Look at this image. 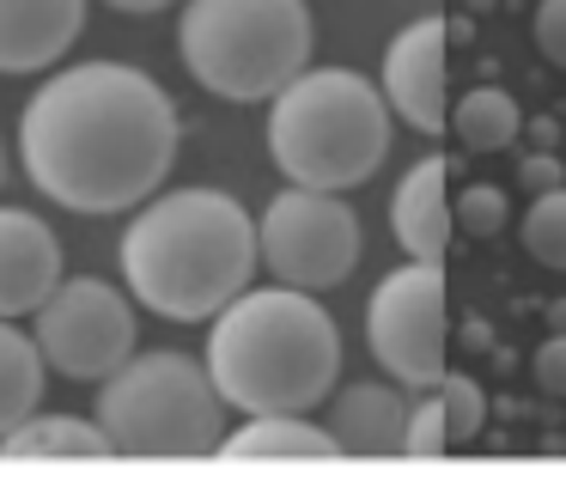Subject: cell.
Wrapping results in <instances>:
<instances>
[{
    "instance_id": "obj_15",
    "label": "cell",
    "mask_w": 566,
    "mask_h": 481,
    "mask_svg": "<svg viewBox=\"0 0 566 481\" xmlns=\"http://www.w3.org/2000/svg\"><path fill=\"white\" fill-rule=\"evenodd\" d=\"M213 457H335V432L305 415H244V427L226 432Z\"/></svg>"
},
{
    "instance_id": "obj_17",
    "label": "cell",
    "mask_w": 566,
    "mask_h": 481,
    "mask_svg": "<svg viewBox=\"0 0 566 481\" xmlns=\"http://www.w3.org/2000/svg\"><path fill=\"white\" fill-rule=\"evenodd\" d=\"M111 432L80 415H31L13 432H0V457H104Z\"/></svg>"
},
{
    "instance_id": "obj_3",
    "label": "cell",
    "mask_w": 566,
    "mask_h": 481,
    "mask_svg": "<svg viewBox=\"0 0 566 481\" xmlns=\"http://www.w3.org/2000/svg\"><path fill=\"white\" fill-rule=\"evenodd\" d=\"M208 372L238 415H311L342 378V330L305 286H244L208 330Z\"/></svg>"
},
{
    "instance_id": "obj_12",
    "label": "cell",
    "mask_w": 566,
    "mask_h": 481,
    "mask_svg": "<svg viewBox=\"0 0 566 481\" xmlns=\"http://www.w3.org/2000/svg\"><path fill=\"white\" fill-rule=\"evenodd\" d=\"M86 31V0H0V74L55 67Z\"/></svg>"
},
{
    "instance_id": "obj_11",
    "label": "cell",
    "mask_w": 566,
    "mask_h": 481,
    "mask_svg": "<svg viewBox=\"0 0 566 481\" xmlns=\"http://www.w3.org/2000/svg\"><path fill=\"white\" fill-rule=\"evenodd\" d=\"M62 281V238L38 213L0 208V317H38V305Z\"/></svg>"
},
{
    "instance_id": "obj_2",
    "label": "cell",
    "mask_w": 566,
    "mask_h": 481,
    "mask_svg": "<svg viewBox=\"0 0 566 481\" xmlns=\"http://www.w3.org/2000/svg\"><path fill=\"white\" fill-rule=\"evenodd\" d=\"M262 262L256 220L226 189H171L140 201L123 232V281L171 323H213Z\"/></svg>"
},
{
    "instance_id": "obj_5",
    "label": "cell",
    "mask_w": 566,
    "mask_h": 481,
    "mask_svg": "<svg viewBox=\"0 0 566 481\" xmlns=\"http://www.w3.org/2000/svg\"><path fill=\"white\" fill-rule=\"evenodd\" d=\"M177 50L196 86L226 104L274 98L311 67V7L305 0H189Z\"/></svg>"
},
{
    "instance_id": "obj_8",
    "label": "cell",
    "mask_w": 566,
    "mask_h": 481,
    "mask_svg": "<svg viewBox=\"0 0 566 481\" xmlns=\"http://www.w3.org/2000/svg\"><path fill=\"white\" fill-rule=\"evenodd\" d=\"M262 238V269L286 286H342L359 262V220L335 189H305L286 184V196L269 201V213L256 220Z\"/></svg>"
},
{
    "instance_id": "obj_24",
    "label": "cell",
    "mask_w": 566,
    "mask_h": 481,
    "mask_svg": "<svg viewBox=\"0 0 566 481\" xmlns=\"http://www.w3.org/2000/svg\"><path fill=\"white\" fill-rule=\"evenodd\" d=\"M566 184V159L560 153H536L530 147V159H517V189L524 196H548V189Z\"/></svg>"
},
{
    "instance_id": "obj_20",
    "label": "cell",
    "mask_w": 566,
    "mask_h": 481,
    "mask_svg": "<svg viewBox=\"0 0 566 481\" xmlns=\"http://www.w3.org/2000/svg\"><path fill=\"white\" fill-rule=\"evenodd\" d=\"M432 390H439L444 420H451V451H469V445L481 439V427H488V390H481V378H469V372H444Z\"/></svg>"
},
{
    "instance_id": "obj_14",
    "label": "cell",
    "mask_w": 566,
    "mask_h": 481,
    "mask_svg": "<svg viewBox=\"0 0 566 481\" xmlns=\"http://www.w3.org/2000/svg\"><path fill=\"white\" fill-rule=\"evenodd\" d=\"M402 427H408V402H402V384H347L335 390L329 402V432H335V451L347 457H390L402 451Z\"/></svg>"
},
{
    "instance_id": "obj_21",
    "label": "cell",
    "mask_w": 566,
    "mask_h": 481,
    "mask_svg": "<svg viewBox=\"0 0 566 481\" xmlns=\"http://www.w3.org/2000/svg\"><path fill=\"white\" fill-rule=\"evenodd\" d=\"M451 208H457V226H463L469 238H500L505 220H512V201H505V189H493V184H469Z\"/></svg>"
},
{
    "instance_id": "obj_29",
    "label": "cell",
    "mask_w": 566,
    "mask_h": 481,
    "mask_svg": "<svg viewBox=\"0 0 566 481\" xmlns=\"http://www.w3.org/2000/svg\"><path fill=\"white\" fill-rule=\"evenodd\" d=\"M542 317H548V330L566 335V299H548V311H542Z\"/></svg>"
},
{
    "instance_id": "obj_26",
    "label": "cell",
    "mask_w": 566,
    "mask_h": 481,
    "mask_svg": "<svg viewBox=\"0 0 566 481\" xmlns=\"http://www.w3.org/2000/svg\"><path fill=\"white\" fill-rule=\"evenodd\" d=\"M524 140L536 153H554L560 147V116H536V123H524Z\"/></svg>"
},
{
    "instance_id": "obj_25",
    "label": "cell",
    "mask_w": 566,
    "mask_h": 481,
    "mask_svg": "<svg viewBox=\"0 0 566 481\" xmlns=\"http://www.w3.org/2000/svg\"><path fill=\"white\" fill-rule=\"evenodd\" d=\"M536 50L566 67V0H536Z\"/></svg>"
},
{
    "instance_id": "obj_7",
    "label": "cell",
    "mask_w": 566,
    "mask_h": 481,
    "mask_svg": "<svg viewBox=\"0 0 566 481\" xmlns=\"http://www.w3.org/2000/svg\"><path fill=\"white\" fill-rule=\"evenodd\" d=\"M366 347L378 359L384 378L402 390H432L444 378V347H451V323H444V274L439 262H415L390 269L366 305Z\"/></svg>"
},
{
    "instance_id": "obj_30",
    "label": "cell",
    "mask_w": 566,
    "mask_h": 481,
    "mask_svg": "<svg viewBox=\"0 0 566 481\" xmlns=\"http://www.w3.org/2000/svg\"><path fill=\"white\" fill-rule=\"evenodd\" d=\"M0 184H7V147H0Z\"/></svg>"
},
{
    "instance_id": "obj_27",
    "label": "cell",
    "mask_w": 566,
    "mask_h": 481,
    "mask_svg": "<svg viewBox=\"0 0 566 481\" xmlns=\"http://www.w3.org/2000/svg\"><path fill=\"white\" fill-rule=\"evenodd\" d=\"M104 7H116V13H159L171 0H104Z\"/></svg>"
},
{
    "instance_id": "obj_18",
    "label": "cell",
    "mask_w": 566,
    "mask_h": 481,
    "mask_svg": "<svg viewBox=\"0 0 566 481\" xmlns=\"http://www.w3.org/2000/svg\"><path fill=\"white\" fill-rule=\"evenodd\" d=\"M451 135L463 140L469 153H500L524 135V116H517V98L500 86H475L469 98L451 104Z\"/></svg>"
},
{
    "instance_id": "obj_1",
    "label": "cell",
    "mask_w": 566,
    "mask_h": 481,
    "mask_svg": "<svg viewBox=\"0 0 566 481\" xmlns=\"http://www.w3.org/2000/svg\"><path fill=\"white\" fill-rule=\"evenodd\" d=\"M177 104L128 62H80L38 86L19 116V165L74 213H123L165 189L177 165Z\"/></svg>"
},
{
    "instance_id": "obj_6",
    "label": "cell",
    "mask_w": 566,
    "mask_h": 481,
    "mask_svg": "<svg viewBox=\"0 0 566 481\" xmlns=\"http://www.w3.org/2000/svg\"><path fill=\"white\" fill-rule=\"evenodd\" d=\"M226 396L208 359L189 354H135L98 390V427L123 457H213L226 439Z\"/></svg>"
},
{
    "instance_id": "obj_22",
    "label": "cell",
    "mask_w": 566,
    "mask_h": 481,
    "mask_svg": "<svg viewBox=\"0 0 566 481\" xmlns=\"http://www.w3.org/2000/svg\"><path fill=\"white\" fill-rule=\"evenodd\" d=\"M402 451H408V457H444V451H451V420H444V402H439V390H427L415 408H408Z\"/></svg>"
},
{
    "instance_id": "obj_10",
    "label": "cell",
    "mask_w": 566,
    "mask_h": 481,
    "mask_svg": "<svg viewBox=\"0 0 566 481\" xmlns=\"http://www.w3.org/2000/svg\"><path fill=\"white\" fill-rule=\"evenodd\" d=\"M444 43H451L444 19H415L384 50V98L420 135L451 128V62H444Z\"/></svg>"
},
{
    "instance_id": "obj_23",
    "label": "cell",
    "mask_w": 566,
    "mask_h": 481,
    "mask_svg": "<svg viewBox=\"0 0 566 481\" xmlns=\"http://www.w3.org/2000/svg\"><path fill=\"white\" fill-rule=\"evenodd\" d=\"M530 378H536L542 396H566V335L548 330V342L530 354Z\"/></svg>"
},
{
    "instance_id": "obj_13",
    "label": "cell",
    "mask_w": 566,
    "mask_h": 481,
    "mask_svg": "<svg viewBox=\"0 0 566 481\" xmlns=\"http://www.w3.org/2000/svg\"><path fill=\"white\" fill-rule=\"evenodd\" d=\"M444 177H451L444 159H420V165L402 171V184H396V196H390L396 244H402L415 262H439L444 244H451L457 208H451V196H444Z\"/></svg>"
},
{
    "instance_id": "obj_16",
    "label": "cell",
    "mask_w": 566,
    "mask_h": 481,
    "mask_svg": "<svg viewBox=\"0 0 566 481\" xmlns=\"http://www.w3.org/2000/svg\"><path fill=\"white\" fill-rule=\"evenodd\" d=\"M43 372H50V359H43L38 335L13 330V317H0V432H13L19 420L38 415Z\"/></svg>"
},
{
    "instance_id": "obj_9",
    "label": "cell",
    "mask_w": 566,
    "mask_h": 481,
    "mask_svg": "<svg viewBox=\"0 0 566 481\" xmlns=\"http://www.w3.org/2000/svg\"><path fill=\"white\" fill-rule=\"evenodd\" d=\"M38 347L62 378H86L104 384L111 372H123L135 359V305L128 293H116L98 274H80V281H62L50 299L38 305Z\"/></svg>"
},
{
    "instance_id": "obj_19",
    "label": "cell",
    "mask_w": 566,
    "mask_h": 481,
    "mask_svg": "<svg viewBox=\"0 0 566 481\" xmlns=\"http://www.w3.org/2000/svg\"><path fill=\"white\" fill-rule=\"evenodd\" d=\"M517 238H524V250L542 262V269H566V184L530 201Z\"/></svg>"
},
{
    "instance_id": "obj_4",
    "label": "cell",
    "mask_w": 566,
    "mask_h": 481,
    "mask_svg": "<svg viewBox=\"0 0 566 481\" xmlns=\"http://www.w3.org/2000/svg\"><path fill=\"white\" fill-rule=\"evenodd\" d=\"M269 104V159L286 184L342 196L390 159V98L354 67H305Z\"/></svg>"
},
{
    "instance_id": "obj_28",
    "label": "cell",
    "mask_w": 566,
    "mask_h": 481,
    "mask_svg": "<svg viewBox=\"0 0 566 481\" xmlns=\"http://www.w3.org/2000/svg\"><path fill=\"white\" fill-rule=\"evenodd\" d=\"M463 342H469V347H488V323L469 317V323H463Z\"/></svg>"
}]
</instances>
